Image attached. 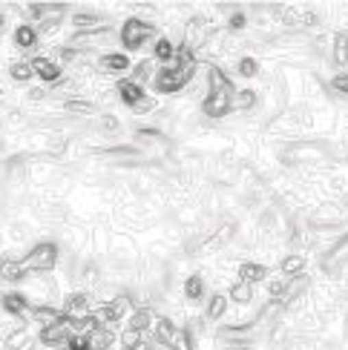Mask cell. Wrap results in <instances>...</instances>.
Returning a JSON list of instances; mask_svg holds the SVG:
<instances>
[{"label":"cell","instance_id":"ffe728a7","mask_svg":"<svg viewBox=\"0 0 348 350\" xmlns=\"http://www.w3.org/2000/svg\"><path fill=\"white\" fill-rule=\"evenodd\" d=\"M14 43H18L21 49H35L38 43H40L38 29H35L32 23H21L18 29H14Z\"/></svg>","mask_w":348,"mask_h":350},{"label":"cell","instance_id":"4fadbf2b","mask_svg":"<svg viewBox=\"0 0 348 350\" xmlns=\"http://www.w3.org/2000/svg\"><path fill=\"white\" fill-rule=\"evenodd\" d=\"M0 308H3V313H9L12 319H23V316H29V299L23 296V293H6L3 299H0Z\"/></svg>","mask_w":348,"mask_h":350},{"label":"cell","instance_id":"d6986e66","mask_svg":"<svg viewBox=\"0 0 348 350\" xmlns=\"http://www.w3.org/2000/svg\"><path fill=\"white\" fill-rule=\"evenodd\" d=\"M29 319H35L38 327H52V325H61L64 322V313L58 308H32V313H29Z\"/></svg>","mask_w":348,"mask_h":350},{"label":"cell","instance_id":"74e56055","mask_svg":"<svg viewBox=\"0 0 348 350\" xmlns=\"http://www.w3.org/2000/svg\"><path fill=\"white\" fill-rule=\"evenodd\" d=\"M26 98H29V100H43V98H47V90H43V86H29Z\"/></svg>","mask_w":348,"mask_h":350},{"label":"cell","instance_id":"7402d4cb","mask_svg":"<svg viewBox=\"0 0 348 350\" xmlns=\"http://www.w3.org/2000/svg\"><path fill=\"white\" fill-rule=\"evenodd\" d=\"M153 333H156V339L162 342V345H167L170 347V342H173V336L179 333V327L170 322L167 316H162V319H156V325H153Z\"/></svg>","mask_w":348,"mask_h":350},{"label":"cell","instance_id":"8992f818","mask_svg":"<svg viewBox=\"0 0 348 350\" xmlns=\"http://www.w3.org/2000/svg\"><path fill=\"white\" fill-rule=\"evenodd\" d=\"M210 38H216V35H213V23H210L208 18L196 14V18L187 21V26H184V46H187V49L196 52L199 46H205Z\"/></svg>","mask_w":348,"mask_h":350},{"label":"cell","instance_id":"7a4b0ae2","mask_svg":"<svg viewBox=\"0 0 348 350\" xmlns=\"http://www.w3.org/2000/svg\"><path fill=\"white\" fill-rule=\"evenodd\" d=\"M193 75H196V66H176V64L158 66L156 78H153V90L158 95H176L193 81Z\"/></svg>","mask_w":348,"mask_h":350},{"label":"cell","instance_id":"1f68e13d","mask_svg":"<svg viewBox=\"0 0 348 350\" xmlns=\"http://www.w3.org/2000/svg\"><path fill=\"white\" fill-rule=\"evenodd\" d=\"M167 350H193V336L187 330H179L176 336H173V342H170Z\"/></svg>","mask_w":348,"mask_h":350},{"label":"cell","instance_id":"d6a6232c","mask_svg":"<svg viewBox=\"0 0 348 350\" xmlns=\"http://www.w3.org/2000/svg\"><path fill=\"white\" fill-rule=\"evenodd\" d=\"M234 107H236V109H251V107H256V92H253V90H242V92H236Z\"/></svg>","mask_w":348,"mask_h":350},{"label":"cell","instance_id":"83f0119b","mask_svg":"<svg viewBox=\"0 0 348 350\" xmlns=\"http://www.w3.org/2000/svg\"><path fill=\"white\" fill-rule=\"evenodd\" d=\"M334 64L348 66V35H334Z\"/></svg>","mask_w":348,"mask_h":350},{"label":"cell","instance_id":"836d02e7","mask_svg":"<svg viewBox=\"0 0 348 350\" xmlns=\"http://www.w3.org/2000/svg\"><path fill=\"white\" fill-rule=\"evenodd\" d=\"M236 72H239L242 78H253L256 72H259V64L253 61V57H242V61L236 64Z\"/></svg>","mask_w":348,"mask_h":350},{"label":"cell","instance_id":"9c48e42d","mask_svg":"<svg viewBox=\"0 0 348 350\" xmlns=\"http://www.w3.org/2000/svg\"><path fill=\"white\" fill-rule=\"evenodd\" d=\"M115 92H119V100H124V107L133 109L138 100L147 98V92H144V86H138L133 78H121L115 81Z\"/></svg>","mask_w":348,"mask_h":350},{"label":"cell","instance_id":"4316f807","mask_svg":"<svg viewBox=\"0 0 348 350\" xmlns=\"http://www.w3.org/2000/svg\"><path fill=\"white\" fill-rule=\"evenodd\" d=\"M302 267H306V258H302V256H288V258H282V275H285V279H294V275H299Z\"/></svg>","mask_w":348,"mask_h":350},{"label":"cell","instance_id":"3957f363","mask_svg":"<svg viewBox=\"0 0 348 350\" xmlns=\"http://www.w3.org/2000/svg\"><path fill=\"white\" fill-rule=\"evenodd\" d=\"M21 265L29 275H49L55 267H58V244L55 241H40L29 250Z\"/></svg>","mask_w":348,"mask_h":350},{"label":"cell","instance_id":"ac0fdd59","mask_svg":"<svg viewBox=\"0 0 348 350\" xmlns=\"http://www.w3.org/2000/svg\"><path fill=\"white\" fill-rule=\"evenodd\" d=\"M176 46L170 43V38H156V46H153V61L162 64V66H170L173 61H176Z\"/></svg>","mask_w":348,"mask_h":350},{"label":"cell","instance_id":"6da1fadb","mask_svg":"<svg viewBox=\"0 0 348 350\" xmlns=\"http://www.w3.org/2000/svg\"><path fill=\"white\" fill-rule=\"evenodd\" d=\"M234 100H236V90L227 81V75L219 66H208V95L201 100L205 115L208 118H225L234 109Z\"/></svg>","mask_w":348,"mask_h":350},{"label":"cell","instance_id":"e575fe53","mask_svg":"<svg viewBox=\"0 0 348 350\" xmlns=\"http://www.w3.org/2000/svg\"><path fill=\"white\" fill-rule=\"evenodd\" d=\"M156 107H158V100L147 95V98H144V100H138V104L133 107V112H136V115H147V112H153Z\"/></svg>","mask_w":348,"mask_h":350},{"label":"cell","instance_id":"52a82bcc","mask_svg":"<svg viewBox=\"0 0 348 350\" xmlns=\"http://www.w3.org/2000/svg\"><path fill=\"white\" fill-rule=\"evenodd\" d=\"M92 310L95 308H92V301L86 293H69L64 299V308H61V313L69 319V322H84V319L92 316Z\"/></svg>","mask_w":348,"mask_h":350},{"label":"cell","instance_id":"e0dca14e","mask_svg":"<svg viewBox=\"0 0 348 350\" xmlns=\"http://www.w3.org/2000/svg\"><path fill=\"white\" fill-rule=\"evenodd\" d=\"M262 279H268V267L259 265V261H245V265L239 267V282L253 287L256 282H262Z\"/></svg>","mask_w":348,"mask_h":350},{"label":"cell","instance_id":"9a60e30c","mask_svg":"<svg viewBox=\"0 0 348 350\" xmlns=\"http://www.w3.org/2000/svg\"><path fill=\"white\" fill-rule=\"evenodd\" d=\"M3 347L6 350H29V347H32V330H29L26 325L9 330L6 339H3Z\"/></svg>","mask_w":348,"mask_h":350},{"label":"cell","instance_id":"4dcf8cb0","mask_svg":"<svg viewBox=\"0 0 348 350\" xmlns=\"http://www.w3.org/2000/svg\"><path fill=\"white\" fill-rule=\"evenodd\" d=\"M35 29H38V35H40V38H49L52 32H58V29H61V14H55V18L40 21Z\"/></svg>","mask_w":348,"mask_h":350},{"label":"cell","instance_id":"277c9868","mask_svg":"<svg viewBox=\"0 0 348 350\" xmlns=\"http://www.w3.org/2000/svg\"><path fill=\"white\" fill-rule=\"evenodd\" d=\"M23 296L29 299V304H32V308H55L58 282L52 279V275H32Z\"/></svg>","mask_w":348,"mask_h":350},{"label":"cell","instance_id":"30bf717a","mask_svg":"<svg viewBox=\"0 0 348 350\" xmlns=\"http://www.w3.org/2000/svg\"><path fill=\"white\" fill-rule=\"evenodd\" d=\"M72 26L78 29V35H86V32H101L107 26V18L98 12H75L72 14Z\"/></svg>","mask_w":348,"mask_h":350},{"label":"cell","instance_id":"8d00e7d4","mask_svg":"<svg viewBox=\"0 0 348 350\" xmlns=\"http://www.w3.org/2000/svg\"><path fill=\"white\" fill-rule=\"evenodd\" d=\"M248 26V18H245L242 12H234L230 14V29H234V32H239V29H245Z\"/></svg>","mask_w":348,"mask_h":350},{"label":"cell","instance_id":"603a6c76","mask_svg":"<svg viewBox=\"0 0 348 350\" xmlns=\"http://www.w3.org/2000/svg\"><path fill=\"white\" fill-rule=\"evenodd\" d=\"M32 75H35L32 61H14V64L9 66V78H12L14 83H29V81H32Z\"/></svg>","mask_w":348,"mask_h":350},{"label":"cell","instance_id":"d590c367","mask_svg":"<svg viewBox=\"0 0 348 350\" xmlns=\"http://www.w3.org/2000/svg\"><path fill=\"white\" fill-rule=\"evenodd\" d=\"M331 86L340 92V95H348V72H340V75L331 81Z\"/></svg>","mask_w":348,"mask_h":350},{"label":"cell","instance_id":"5b68a950","mask_svg":"<svg viewBox=\"0 0 348 350\" xmlns=\"http://www.w3.org/2000/svg\"><path fill=\"white\" fill-rule=\"evenodd\" d=\"M150 38H156V29H153L147 21H141V18H127L124 26H121V35H119L124 52H136V49H141Z\"/></svg>","mask_w":348,"mask_h":350},{"label":"cell","instance_id":"7c38bea8","mask_svg":"<svg viewBox=\"0 0 348 350\" xmlns=\"http://www.w3.org/2000/svg\"><path fill=\"white\" fill-rule=\"evenodd\" d=\"M0 279H3V282H12V284H18V282H26V279H29V273L23 270L21 258L3 256V258H0Z\"/></svg>","mask_w":348,"mask_h":350},{"label":"cell","instance_id":"484cf974","mask_svg":"<svg viewBox=\"0 0 348 350\" xmlns=\"http://www.w3.org/2000/svg\"><path fill=\"white\" fill-rule=\"evenodd\" d=\"M230 301H236V304H248L253 301V287L251 284H245V282H236L234 287H230Z\"/></svg>","mask_w":348,"mask_h":350},{"label":"cell","instance_id":"44dd1931","mask_svg":"<svg viewBox=\"0 0 348 350\" xmlns=\"http://www.w3.org/2000/svg\"><path fill=\"white\" fill-rule=\"evenodd\" d=\"M64 109L69 115H81V118H92L95 115V104L90 98H69V100H64Z\"/></svg>","mask_w":348,"mask_h":350},{"label":"cell","instance_id":"2e32d148","mask_svg":"<svg viewBox=\"0 0 348 350\" xmlns=\"http://www.w3.org/2000/svg\"><path fill=\"white\" fill-rule=\"evenodd\" d=\"M119 336H115V330L107 327V325H98L92 333H90V347L92 350H112Z\"/></svg>","mask_w":348,"mask_h":350},{"label":"cell","instance_id":"f1b7e54d","mask_svg":"<svg viewBox=\"0 0 348 350\" xmlns=\"http://www.w3.org/2000/svg\"><path fill=\"white\" fill-rule=\"evenodd\" d=\"M227 313V296L216 293L210 301H208V319H222Z\"/></svg>","mask_w":348,"mask_h":350},{"label":"cell","instance_id":"5bb4252c","mask_svg":"<svg viewBox=\"0 0 348 350\" xmlns=\"http://www.w3.org/2000/svg\"><path fill=\"white\" fill-rule=\"evenodd\" d=\"M153 325H156V316H153V310L150 308H138L133 316L127 319V330H133V333H141V336H147V330H153Z\"/></svg>","mask_w":348,"mask_h":350},{"label":"cell","instance_id":"f546056e","mask_svg":"<svg viewBox=\"0 0 348 350\" xmlns=\"http://www.w3.org/2000/svg\"><path fill=\"white\" fill-rule=\"evenodd\" d=\"M98 129H101V133H104V135H112V133H119V129H121V121L119 118H115V115H101V118H98Z\"/></svg>","mask_w":348,"mask_h":350},{"label":"cell","instance_id":"f35d334b","mask_svg":"<svg viewBox=\"0 0 348 350\" xmlns=\"http://www.w3.org/2000/svg\"><path fill=\"white\" fill-rule=\"evenodd\" d=\"M121 350H153V342L144 336L141 342H136V345H129V347H121Z\"/></svg>","mask_w":348,"mask_h":350},{"label":"cell","instance_id":"d4e9b609","mask_svg":"<svg viewBox=\"0 0 348 350\" xmlns=\"http://www.w3.org/2000/svg\"><path fill=\"white\" fill-rule=\"evenodd\" d=\"M201 296H205V279H201V275L184 279V299L187 301H201Z\"/></svg>","mask_w":348,"mask_h":350},{"label":"cell","instance_id":"8fae6325","mask_svg":"<svg viewBox=\"0 0 348 350\" xmlns=\"http://www.w3.org/2000/svg\"><path fill=\"white\" fill-rule=\"evenodd\" d=\"M32 69L43 83H61V66H58L52 57H47V55L32 57Z\"/></svg>","mask_w":348,"mask_h":350},{"label":"cell","instance_id":"cb8c5ba5","mask_svg":"<svg viewBox=\"0 0 348 350\" xmlns=\"http://www.w3.org/2000/svg\"><path fill=\"white\" fill-rule=\"evenodd\" d=\"M156 72H158L156 61H138V66L133 69V81H136L138 86H144V83H153Z\"/></svg>","mask_w":348,"mask_h":350},{"label":"cell","instance_id":"ba28073f","mask_svg":"<svg viewBox=\"0 0 348 350\" xmlns=\"http://www.w3.org/2000/svg\"><path fill=\"white\" fill-rule=\"evenodd\" d=\"M133 61H129L127 52H101L98 57V69L101 72H110V75H127Z\"/></svg>","mask_w":348,"mask_h":350},{"label":"cell","instance_id":"ab89813d","mask_svg":"<svg viewBox=\"0 0 348 350\" xmlns=\"http://www.w3.org/2000/svg\"><path fill=\"white\" fill-rule=\"evenodd\" d=\"M3 23H6V18H3V14H0V29H3Z\"/></svg>","mask_w":348,"mask_h":350}]
</instances>
